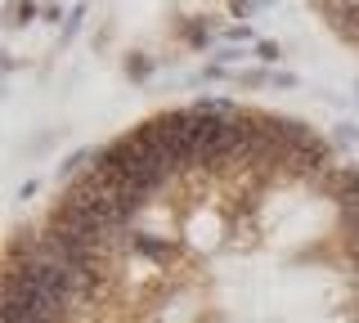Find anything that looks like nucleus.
<instances>
[{"label":"nucleus","instance_id":"f257e3e1","mask_svg":"<svg viewBox=\"0 0 359 323\" xmlns=\"http://www.w3.org/2000/svg\"><path fill=\"white\" fill-rule=\"evenodd\" d=\"M0 323H359V162L238 99L149 113L9 238Z\"/></svg>","mask_w":359,"mask_h":323},{"label":"nucleus","instance_id":"f03ea898","mask_svg":"<svg viewBox=\"0 0 359 323\" xmlns=\"http://www.w3.org/2000/svg\"><path fill=\"white\" fill-rule=\"evenodd\" d=\"M310 9L328 23V32L346 50L359 54V0H310Z\"/></svg>","mask_w":359,"mask_h":323},{"label":"nucleus","instance_id":"7ed1b4c3","mask_svg":"<svg viewBox=\"0 0 359 323\" xmlns=\"http://www.w3.org/2000/svg\"><path fill=\"white\" fill-rule=\"evenodd\" d=\"M14 23H32V18H36V0H14Z\"/></svg>","mask_w":359,"mask_h":323},{"label":"nucleus","instance_id":"20e7f679","mask_svg":"<svg viewBox=\"0 0 359 323\" xmlns=\"http://www.w3.org/2000/svg\"><path fill=\"white\" fill-rule=\"evenodd\" d=\"M256 59H265V63H278L283 54H278V46H274V41H261V46H256Z\"/></svg>","mask_w":359,"mask_h":323},{"label":"nucleus","instance_id":"39448f33","mask_svg":"<svg viewBox=\"0 0 359 323\" xmlns=\"http://www.w3.org/2000/svg\"><path fill=\"white\" fill-rule=\"evenodd\" d=\"M149 68H153L149 59H130V63H126V72H130V76H149Z\"/></svg>","mask_w":359,"mask_h":323},{"label":"nucleus","instance_id":"423d86ee","mask_svg":"<svg viewBox=\"0 0 359 323\" xmlns=\"http://www.w3.org/2000/svg\"><path fill=\"white\" fill-rule=\"evenodd\" d=\"M224 36H229V41H252V27H229Z\"/></svg>","mask_w":359,"mask_h":323}]
</instances>
